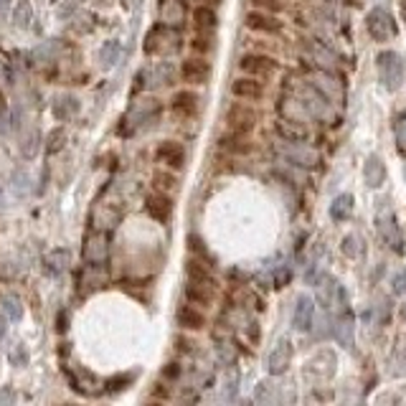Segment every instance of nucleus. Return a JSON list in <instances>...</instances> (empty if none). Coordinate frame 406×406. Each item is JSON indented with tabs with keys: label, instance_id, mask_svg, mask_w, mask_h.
<instances>
[{
	"label": "nucleus",
	"instance_id": "f257e3e1",
	"mask_svg": "<svg viewBox=\"0 0 406 406\" xmlns=\"http://www.w3.org/2000/svg\"><path fill=\"white\" fill-rule=\"evenodd\" d=\"M378 76H381L383 87L389 89V92H396V89L404 84V76H406L404 56L396 51L378 53Z\"/></svg>",
	"mask_w": 406,
	"mask_h": 406
},
{
	"label": "nucleus",
	"instance_id": "f03ea898",
	"mask_svg": "<svg viewBox=\"0 0 406 406\" xmlns=\"http://www.w3.org/2000/svg\"><path fill=\"white\" fill-rule=\"evenodd\" d=\"M178 46H180L178 31L168 24L155 26L145 38V53H173L178 51Z\"/></svg>",
	"mask_w": 406,
	"mask_h": 406
},
{
	"label": "nucleus",
	"instance_id": "7ed1b4c3",
	"mask_svg": "<svg viewBox=\"0 0 406 406\" xmlns=\"http://www.w3.org/2000/svg\"><path fill=\"white\" fill-rule=\"evenodd\" d=\"M376 229L381 234V239L389 246H394L396 251H401V231L396 227V216H394V209H391L389 201H381L376 211Z\"/></svg>",
	"mask_w": 406,
	"mask_h": 406
},
{
	"label": "nucleus",
	"instance_id": "20e7f679",
	"mask_svg": "<svg viewBox=\"0 0 406 406\" xmlns=\"http://www.w3.org/2000/svg\"><path fill=\"white\" fill-rule=\"evenodd\" d=\"M239 66H241L244 74L256 76V79H261V76H274L279 71L277 58L269 56V53H244Z\"/></svg>",
	"mask_w": 406,
	"mask_h": 406
},
{
	"label": "nucleus",
	"instance_id": "39448f33",
	"mask_svg": "<svg viewBox=\"0 0 406 406\" xmlns=\"http://www.w3.org/2000/svg\"><path fill=\"white\" fill-rule=\"evenodd\" d=\"M160 115V105H157V99H140L135 102L132 110L127 112L125 122H127V130L125 132H135V127H142V125H150L152 120H157Z\"/></svg>",
	"mask_w": 406,
	"mask_h": 406
},
{
	"label": "nucleus",
	"instance_id": "423d86ee",
	"mask_svg": "<svg viewBox=\"0 0 406 406\" xmlns=\"http://www.w3.org/2000/svg\"><path fill=\"white\" fill-rule=\"evenodd\" d=\"M365 28H368L371 38L378 41V43H386V41L396 33L394 18L389 16V11H383V8H373V11L365 16Z\"/></svg>",
	"mask_w": 406,
	"mask_h": 406
},
{
	"label": "nucleus",
	"instance_id": "0eeeda50",
	"mask_svg": "<svg viewBox=\"0 0 406 406\" xmlns=\"http://www.w3.org/2000/svg\"><path fill=\"white\" fill-rule=\"evenodd\" d=\"M318 300L323 302V308L328 313H343V310H348V297H345V290H343L338 279H325L320 284L318 290Z\"/></svg>",
	"mask_w": 406,
	"mask_h": 406
},
{
	"label": "nucleus",
	"instance_id": "6e6552de",
	"mask_svg": "<svg viewBox=\"0 0 406 406\" xmlns=\"http://www.w3.org/2000/svg\"><path fill=\"white\" fill-rule=\"evenodd\" d=\"M227 125H229V130H234V132L251 135V130H254V125H256V112L251 110L249 105L234 102V105L227 110Z\"/></svg>",
	"mask_w": 406,
	"mask_h": 406
},
{
	"label": "nucleus",
	"instance_id": "1a4fd4ad",
	"mask_svg": "<svg viewBox=\"0 0 406 406\" xmlns=\"http://www.w3.org/2000/svg\"><path fill=\"white\" fill-rule=\"evenodd\" d=\"M290 358H292V343L287 338H279L274 343V348L267 353V373L269 376H282L287 368H290Z\"/></svg>",
	"mask_w": 406,
	"mask_h": 406
},
{
	"label": "nucleus",
	"instance_id": "9d476101",
	"mask_svg": "<svg viewBox=\"0 0 406 406\" xmlns=\"http://www.w3.org/2000/svg\"><path fill=\"white\" fill-rule=\"evenodd\" d=\"M246 28L254 31V33H264V36H279L282 33V21H279L274 13L267 11H251L244 18Z\"/></svg>",
	"mask_w": 406,
	"mask_h": 406
},
{
	"label": "nucleus",
	"instance_id": "9b49d317",
	"mask_svg": "<svg viewBox=\"0 0 406 406\" xmlns=\"http://www.w3.org/2000/svg\"><path fill=\"white\" fill-rule=\"evenodd\" d=\"M198 102H201V97H198L193 89H180V92H175L173 99H170V112H173L178 120H191L198 112Z\"/></svg>",
	"mask_w": 406,
	"mask_h": 406
},
{
	"label": "nucleus",
	"instance_id": "f8f14e48",
	"mask_svg": "<svg viewBox=\"0 0 406 406\" xmlns=\"http://www.w3.org/2000/svg\"><path fill=\"white\" fill-rule=\"evenodd\" d=\"M155 160L162 162V165L170 170H180L183 168V162H186V150H183V145L175 142V140H165V142L157 145Z\"/></svg>",
	"mask_w": 406,
	"mask_h": 406
},
{
	"label": "nucleus",
	"instance_id": "ddd939ff",
	"mask_svg": "<svg viewBox=\"0 0 406 406\" xmlns=\"http://www.w3.org/2000/svg\"><path fill=\"white\" fill-rule=\"evenodd\" d=\"M231 94L236 99H244V102H259L264 99V87H261V81L256 76H239L234 79L231 84Z\"/></svg>",
	"mask_w": 406,
	"mask_h": 406
},
{
	"label": "nucleus",
	"instance_id": "4468645a",
	"mask_svg": "<svg viewBox=\"0 0 406 406\" xmlns=\"http://www.w3.org/2000/svg\"><path fill=\"white\" fill-rule=\"evenodd\" d=\"M107 251H110L107 234H102V231L89 234L87 241H84V261H87V264H105Z\"/></svg>",
	"mask_w": 406,
	"mask_h": 406
},
{
	"label": "nucleus",
	"instance_id": "2eb2a0df",
	"mask_svg": "<svg viewBox=\"0 0 406 406\" xmlns=\"http://www.w3.org/2000/svg\"><path fill=\"white\" fill-rule=\"evenodd\" d=\"M145 211H147V216H150V219L165 224V221L170 219V214H173V201H170L168 193L155 191V193H150V196L145 198Z\"/></svg>",
	"mask_w": 406,
	"mask_h": 406
},
{
	"label": "nucleus",
	"instance_id": "dca6fc26",
	"mask_svg": "<svg viewBox=\"0 0 406 406\" xmlns=\"http://www.w3.org/2000/svg\"><path fill=\"white\" fill-rule=\"evenodd\" d=\"M180 76L188 84H206L211 79V64L203 58H186L180 64Z\"/></svg>",
	"mask_w": 406,
	"mask_h": 406
},
{
	"label": "nucleus",
	"instance_id": "f3484780",
	"mask_svg": "<svg viewBox=\"0 0 406 406\" xmlns=\"http://www.w3.org/2000/svg\"><path fill=\"white\" fill-rule=\"evenodd\" d=\"M292 323L300 333H308L315 323V302L308 295H300L295 302V313H292Z\"/></svg>",
	"mask_w": 406,
	"mask_h": 406
},
{
	"label": "nucleus",
	"instance_id": "a211bd4d",
	"mask_svg": "<svg viewBox=\"0 0 406 406\" xmlns=\"http://www.w3.org/2000/svg\"><path fill=\"white\" fill-rule=\"evenodd\" d=\"M353 315H350V310H343V313L335 315V320H333V338H335L340 345H345V348H350L353 345Z\"/></svg>",
	"mask_w": 406,
	"mask_h": 406
},
{
	"label": "nucleus",
	"instance_id": "6ab92c4d",
	"mask_svg": "<svg viewBox=\"0 0 406 406\" xmlns=\"http://www.w3.org/2000/svg\"><path fill=\"white\" fill-rule=\"evenodd\" d=\"M216 297V287L214 284H206V282H191L188 279L186 284V300L191 305H198V308H209L211 302Z\"/></svg>",
	"mask_w": 406,
	"mask_h": 406
},
{
	"label": "nucleus",
	"instance_id": "aec40b11",
	"mask_svg": "<svg viewBox=\"0 0 406 406\" xmlns=\"http://www.w3.org/2000/svg\"><path fill=\"white\" fill-rule=\"evenodd\" d=\"M178 325L183 328V330H203L206 328V315L201 313L198 308H193L191 302L188 305H183V308H178Z\"/></svg>",
	"mask_w": 406,
	"mask_h": 406
},
{
	"label": "nucleus",
	"instance_id": "412c9836",
	"mask_svg": "<svg viewBox=\"0 0 406 406\" xmlns=\"http://www.w3.org/2000/svg\"><path fill=\"white\" fill-rule=\"evenodd\" d=\"M186 18V3L183 0H160V21L168 26H180Z\"/></svg>",
	"mask_w": 406,
	"mask_h": 406
},
{
	"label": "nucleus",
	"instance_id": "4be33fe9",
	"mask_svg": "<svg viewBox=\"0 0 406 406\" xmlns=\"http://www.w3.org/2000/svg\"><path fill=\"white\" fill-rule=\"evenodd\" d=\"M363 175H365V183L368 188H381L386 183V165L378 155H371L365 160V168H363Z\"/></svg>",
	"mask_w": 406,
	"mask_h": 406
},
{
	"label": "nucleus",
	"instance_id": "5701e85b",
	"mask_svg": "<svg viewBox=\"0 0 406 406\" xmlns=\"http://www.w3.org/2000/svg\"><path fill=\"white\" fill-rule=\"evenodd\" d=\"M221 147L234 152V155H246V152H251V140H249V135L229 130V132L221 137Z\"/></svg>",
	"mask_w": 406,
	"mask_h": 406
},
{
	"label": "nucleus",
	"instance_id": "b1692460",
	"mask_svg": "<svg viewBox=\"0 0 406 406\" xmlns=\"http://www.w3.org/2000/svg\"><path fill=\"white\" fill-rule=\"evenodd\" d=\"M193 24H196V28L203 31V33H214L216 26H219V16H216L214 8L198 6L196 11H193Z\"/></svg>",
	"mask_w": 406,
	"mask_h": 406
},
{
	"label": "nucleus",
	"instance_id": "393cba45",
	"mask_svg": "<svg viewBox=\"0 0 406 406\" xmlns=\"http://www.w3.org/2000/svg\"><path fill=\"white\" fill-rule=\"evenodd\" d=\"M353 214V196L350 193H340L335 201L330 203V219L333 221H345Z\"/></svg>",
	"mask_w": 406,
	"mask_h": 406
},
{
	"label": "nucleus",
	"instance_id": "a878e982",
	"mask_svg": "<svg viewBox=\"0 0 406 406\" xmlns=\"http://www.w3.org/2000/svg\"><path fill=\"white\" fill-rule=\"evenodd\" d=\"M186 274H188V279H191V282H206V284H214V287H216V279L211 277L209 264H203V261H198V259H188V264H186Z\"/></svg>",
	"mask_w": 406,
	"mask_h": 406
},
{
	"label": "nucleus",
	"instance_id": "bb28decb",
	"mask_svg": "<svg viewBox=\"0 0 406 406\" xmlns=\"http://www.w3.org/2000/svg\"><path fill=\"white\" fill-rule=\"evenodd\" d=\"M277 132L282 135L287 142H302V140L308 137V130L302 127V125H295V122H277Z\"/></svg>",
	"mask_w": 406,
	"mask_h": 406
},
{
	"label": "nucleus",
	"instance_id": "cd10ccee",
	"mask_svg": "<svg viewBox=\"0 0 406 406\" xmlns=\"http://www.w3.org/2000/svg\"><path fill=\"white\" fill-rule=\"evenodd\" d=\"M66 264H69V251L66 249H53L51 254L46 256V272L58 277V274L64 272Z\"/></svg>",
	"mask_w": 406,
	"mask_h": 406
},
{
	"label": "nucleus",
	"instance_id": "c85d7f7f",
	"mask_svg": "<svg viewBox=\"0 0 406 406\" xmlns=\"http://www.w3.org/2000/svg\"><path fill=\"white\" fill-rule=\"evenodd\" d=\"M152 183H155V188L162 193H173L175 188H178V178H175L173 173H168V170H157V173L152 175Z\"/></svg>",
	"mask_w": 406,
	"mask_h": 406
},
{
	"label": "nucleus",
	"instance_id": "c756f323",
	"mask_svg": "<svg viewBox=\"0 0 406 406\" xmlns=\"http://www.w3.org/2000/svg\"><path fill=\"white\" fill-rule=\"evenodd\" d=\"M76 110H79V102H76L74 97H58L56 105H53V115H56L58 120H66V117H71Z\"/></svg>",
	"mask_w": 406,
	"mask_h": 406
},
{
	"label": "nucleus",
	"instance_id": "7c9ffc66",
	"mask_svg": "<svg viewBox=\"0 0 406 406\" xmlns=\"http://www.w3.org/2000/svg\"><path fill=\"white\" fill-rule=\"evenodd\" d=\"M394 137H396V150H399L401 155H406V112L396 120Z\"/></svg>",
	"mask_w": 406,
	"mask_h": 406
},
{
	"label": "nucleus",
	"instance_id": "2f4dec72",
	"mask_svg": "<svg viewBox=\"0 0 406 406\" xmlns=\"http://www.w3.org/2000/svg\"><path fill=\"white\" fill-rule=\"evenodd\" d=\"M3 310H6V315L11 320H21V315H24V308H21V302L16 300V297H3Z\"/></svg>",
	"mask_w": 406,
	"mask_h": 406
},
{
	"label": "nucleus",
	"instance_id": "473e14b6",
	"mask_svg": "<svg viewBox=\"0 0 406 406\" xmlns=\"http://www.w3.org/2000/svg\"><path fill=\"white\" fill-rule=\"evenodd\" d=\"M251 6L256 8V11H267V13H282L284 11V3L282 0H251Z\"/></svg>",
	"mask_w": 406,
	"mask_h": 406
},
{
	"label": "nucleus",
	"instance_id": "72a5a7b5",
	"mask_svg": "<svg viewBox=\"0 0 406 406\" xmlns=\"http://www.w3.org/2000/svg\"><path fill=\"white\" fill-rule=\"evenodd\" d=\"M117 53H120V43H117V41H110V43L102 48V61H105L107 66H112L115 64Z\"/></svg>",
	"mask_w": 406,
	"mask_h": 406
},
{
	"label": "nucleus",
	"instance_id": "f704fd0d",
	"mask_svg": "<svg viewBox=\"0 0 406 406\" xmlns=\"http://www.w3.org/2000/svg\"><path fill=\"white\" fill-rule=\"evenodd\" d=\"M31 21V3L28 0H21V6L16 11V26H28Z\"/></svg>",
	"mask_w": 406,
	"mask_h": 406
},
{
	"label": "nucleus",
	"instance_id": "c9c22d12",
	"mask_svg": "<svg viewBox=\"0 0 406 406\" xmlns=\"http://www.w3.org/2000/svg\"><path fill=\"white\" fill-rule=\"evenodd\" d=\"M211 46H214V38H211V33H203V31H198V36L193 38V48H196V51H211Z\"/></svg>",
	"mask_w": 406,
	"mask_h": 406
},
{
	"label": "nucleus",
	"instance_id": "e433bc0d",
	"mask_svg": "<svg viewBox=\"0 0 406 406\" xmlns=\"http://www.w3.org/2000/svg\"><path fill=\"white\" fill-rule=\"evenodd\" d=\"M274 399V383H267L261 381L259 386H256V401H272Z\"/></svg>",
	"mask_w": 406,
	"mask_h": 406
},
{
	"label": "nucleus",
	"instance_id": "4c0bfd02",
	"mask_svg": "<svg viewBox=\"0 0 406 406\" xmlns=\"http://www.w3.org/2000/svg\"><path fill=\"white\" fill-rule=\"evenodd\" d=\"M391 290H394V295H404L406 292V272L404 269L394 272V277H391Z\"/></svg>",
	"mask_w": 406,
	"mask_h": 406
},
{
	"label": "nucleus",
	"instance_id": "58836bf2",
	"mask_svg": "<svg viewBox=\"0 0 406 406\" xmlns=\"http://www.w3.org/2000/svg\"><path fill=\"white\" fill-rule=\"evenodd\" d=\"M343 251H345L348 256L358 254V236H345V239H343Z\"/></svg>",
	"mask_w": 406,
	"mask_h": 406
},
{
	"label": "nucleus",
	"instance_id": "ea45409f",
	"mask_svg": "<svg viewBox=\"0 0 406 406\" xmlns=\"http://www.w3.org/2000/svg\"><path fill=\"white\" fill-rule=\"evenodd\" d=\"M58 140H64V132H61V130H53V132H51V145H48V152L58 150Z\"/></svg>",
	"mask_w": 406,
	"mask_h": 406
},
{
	"label": "nucleus",
	"instance_id": "a19ab883",
	"mask_svg": "<svg viewBox=\"0 0 406 406\" xmlns=\"http://www.w3.org/2000/svg\"><path fill=\"white\" fill-rule=\"evenodd\" d=\"M11 13V0H0V21Z\"/></svg>",
	"mask_w": 406,
	"mask_h": 406
},
{
	"label": "nucleus",
	"instance_id": "79ce46f5",
	"mask_svg": "<svg viewBox=\"0 0 406 406\" xmlns=\"http://www.w3.org/2000/svg\"><path fill=\"white\" fill-rule=\"evenodd\" d=\"M8 132V117L6 115H0V135Z\"/></svg>",
	"mask_w": 406,
	"mask_h": 406
},
{
	"label": "nucleus",
	"instance_id": "37998d69",
	"mask_svg": "<svg viewBox=\"0 0 406 406\" xmlns=\"http://www.w3.org/2000/svg\"><path fill=\"white\" fill-rule=\"evenodd\" d=\"M165 376H170V378L178 376V368H175V363H170V368H165Z\"/></svg>",
	"mask_w": 406,
	"mask_h": 406
},
{
	"label": "nucleus",
	"instance_id": "c03bdc74",
	"mask_svg": "<svg viewBox=\"0 0 406 406\" xmlns=\"http://www.w3.org/2000/svg\"><path fill=\"white\" fill-rule=\"evenodd\" d=\"M3 335H6V318L0 315V340H3Z\"/></svg>",
	"mask_w": 406,
	"mask_h": 406
},
{
	"label": "nucleus",
	"instance_id": "a18cd8bd",
	"mask_svg": "<svg viewBox=\"0 0 406 406\" xmlns=\"http://www.w3.org/2000/svg\"><path fill=\"white\" fill-rule=\"evenodd\" d=\"M0 110H3V92H0Z\"/></svg>",
	"mask_w": 406,
	"mask_h": 406
}]
</instances>
